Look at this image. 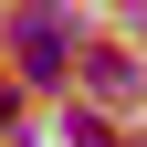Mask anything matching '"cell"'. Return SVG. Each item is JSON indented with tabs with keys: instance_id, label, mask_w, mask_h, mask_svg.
I'll use <instances>...</instances> for the list:
<instances>
[{
	"instance_id": "1",
	"label": "cell",
	"mask_w": 147,
	"mask_h": 147,
	"mask_svg": "<svg viewBox=\"0 0 147 147\" xmlns=\"http://www.w3.org/2000/svg\"><path fill=\"white\" fill-rule=\"evenodd\" d=\"M63 53H74V11H21V74L32 84H63Z\"/></svg>"
},
{
	"instance_id": "2",
	"label": "cell",
	"mask_w": 147,
	"mask_h": 147,
	"mask_svg": "<svg viewBox=\"0 0 147 147\" xmlns=\"http://www.w3.org/2000/svg\"><path fill=\"white\" fill-rule=\"evenodd\" d=\"M84 84H95L105 105H137V84H147V74L126 63V53H95V63H84Z\"/></svg>"
},
{
	"instance_id": "3",
	"label": "cell",
	"mask_w": 147,
	"mask_h": 147,
	"mask_svg": "<svg viewBox=\"0 0 147 147\" xmlns=\"http://www.w3.org/2000/svg\"><path fill=\"white\" fill-rule=\"evenodd\" d=\"M74 147H116V137H105V126H95V116H74Z\"/></svg>"
}]
</instances>
